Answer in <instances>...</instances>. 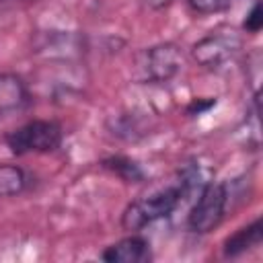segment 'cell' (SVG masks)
Returning <instances> with one entry per match:
<instances>
[{
    "label": "cell",
    "mask_w": 263,
    "mask_h": 263,
    "mask_svg": "<svg viewBox=\"0 0 263 263\" xmlns=\"http://www.w3.org/2000/svg\"><path fill=\"white\" fill-rule=\"evenodd\" d=\"M183 199H185V189L179 177H175V181H171L168 185L156 187L150 193L132 201L121 214V226L127 232H138L144 226L171 216Z\"/></svg>",
    "instance_id": "obj_1"
},
{
    "label": "cell",
    "mask_w": 263,
    "mask_h": 263,
    "mask_svg": "<svg viewBox=\"0 0 263 263\" xmlns=\"http://www.w3.org/2000/svg\"><path fill=\"white\" fill-rule=\"evenodd\" d=\"M183 66V51L177 43L164 41L140 49L134 55L132 80L136 84H164L173 80Z\"/></svg>",
    "instance_id": "obj_2"
},
{
    "label": "cell",
    "mask_w": 263,
    "mask_h": 263,
    "mask_svg": "<svg viewBox=\"0 0 263 263\" xmlns=\"http://www.w3.org/2000/svg\"><path fill=\"white\" fill-rule=\"evenodd\" d=\"M64 129L53 119H31L4 136L12 154H47L62 146Z\"/></svg>",
    "instance_id": "obj_3"
},
{
    "label": "cell",
    "mask_w": 263,
    "mask_h": 263,
    "mask_svg": "<svg viewBox=\"0 0 263 263\" xmlns=\"http://www.w3.org/2000/svg\"><path fill=\"white\" fill-rule=\"evenodd\" d=\"M228 208V187L224 183H203L187 214V228L195 234L212 232L224 218Z\"/></svg>",
    "instance_id": "obj_4"
},
{
    "label": "cell",
    "mask_w": 263,
    "mask_h": 263,
    "mask_svg": "<svg viewBox=\"0 0 263 263\" xmlns=\"http://www.w3.org/2000/svg\"><path fill=\"white\" fill-rule=\"evenodd\" d=\"M242 41L240 35L232 29H216L197 39L191 47V60L208 70H216L224 66L228 60L236 55Z\"/></svg>",
    "instance_id": "obj_5"
},
{
    "label": "cell",
    "mask_w": 263,
    "mask_h": 263,
    "mask_svg": "<svg viewBox=\"0 0 263 263\" xmlns=\"http://www.w3.org/2000/svg\"><path fill=\"white\" fill-rule=\"evenodd\" d=\"M35 51L49 60H74L84 51V39L68 31H47L35 39Z\"/></svg>",
    "instance_id": "obj_6"
},
{
    "label": "cell",
    "mask_w": 263,
    "mask_h": 263,
    "mask_svg": "<svg viewBox=\"0 0 263 263\" xmlns=\"http://www.w3.org/2000/svg\"><path fill=\"white\" fill-rule=\"evenodd\" d=\"M31 103V88L23 80V76L14 72H0V117L25 113Z\"/></svg>",
    "instance_id": "obj_7"
},
{
    "label": "cell",
    "mask_w": 263,
    "mask_h": 263,
    "mask_svg": "<svg viewBox=\"0 0 263 263\" xmlns=\"http://www.w3.org/2000/svg\"><path fill=\"white\" fill-rule=\"evenodd\" d=\"M101 259L107 263H148L152 259V251L144 236L132 232L129 236L109 245L101 253Z\"/></svg>",
    "instance_id": "obj_8"
},
{
    "label": "cell",
    "mask_w": 263,
    "mask_h": 263,
    "mask_svg": "<svg viewBox=\"0 0 263 263\" xmlns=\"http://www.w3.org/2000/svg\"><path fill=\"white\" fill-rule=\"evenodd\" d=\"M261 240H263V222H261V218H257L251 224L236 230L234 234H230L224 240L222 253H224L226 259H236V257L257 249L261 245Z\"/></svg>",
    "instance_id": "obj_9"
},
{
    "label": "cell",
    "mask_w": 263,
    "mask_h": 263,
    "mask_svg": "<svg viewBox=\"0 0 263 263\" xmlns=\"http://www.w3.org/2000/svg\"><path fill=\"white\" fill-rule=\"evenodd\" d=\"M107 129L121 138V140H138L142 136H146V121L142 119V115L138 113H121V115H113L107 119Z\"/></svg>",
    "instance_id": "obj_10"
},
{
    "label": "cell",
    "mask_w": 263,
    "mask_h": 263,
    "mask_svg": "<svg viewBox=\"0 0 263 263\" xmlns=\"http://www.w3.org/2000/svg\"><path fill=\"white\" fill-rule=\"evenodd\" d=\"M29 175L23 166L0 162V197H14L21 195L29 187Z\"/></svg>",
    "instance_id": "obj_11"
},
{
    "label": "cell",
    "mask_w": 263,
    "mask_h": 263,
    "mask_svg": "<svg viewBox=\"0 0 263 263\" xmlns=\"http://www.w3.org/2000/svg\"><path fill=\"white\" fill-rule=\"evenodd\" d=\"M101 166L107 168V171H111L113 175H117L125 183H142V181H146L144 168L134 158H129V156H121V154L107 156V158L101 160Z\"/></svg>",
    "instance_id": "obj_12"
},
{
    "label": "cell",
    "mask_w": 263,
    "mask_h": 263,
    "mask_svg": "<svg viewBox=\"0 0 263 263\" xmlns=\"http://www.w3.org/2000/svg\"><path fill=\"white\" fill-rule=\"evenodd\" d=\"M195 14H216L230 8V0H185Z\"/></svg>",
    "instance_id": "obj_13"
},
{
    "label": "cell",
    "mask_w": 263,
    "mask_h": 263,
    "mask_svg": "<svg viewBox=\"0 0 263 263\" xmlns=\"http://www.w3.org/2000/svg\"><path fill=\"white\" fill-rule=\"evenodd\" d=\"M263 27V12H261V4L255 2L251 6V10L245 14V21H242V29L249 31V33H259Z\"/></svg>",
    "instance_id": "obj_14"
},
{
    "label": "cell",
    "mask_w": 263,
    "mask_h": 263,
    "mask_svg": "<svg viewBox=\"0 0 263 263\" xmlns=\"http://www.w3.org/2000/svg\"><path fill=\"white\" fill-rule=\"evenodd\" d=\"M214 105H216V99H210V101H205V103L193 101V103L187 107V113H189V115H201L203 111H208V109L214 107Z\"/></svg>",
    "instance_id": "obj_15"
},
{
    "label": "cell",
    "mask_w": 263,
    "mask_h": 263,
    "mask_svg": "<svg viewBox=\"0 0 263 263\" xmlns=\"http://www.w3.org/2000/svg\"><path fill=\"white\" fill-rule=\"evenodd\" d=\"M173 2H175V0H142V4L148 6L150 10H164V8H168Z\"/></svg>",
    "instance_id": "obj_16"
},
{
    "label": "cell",
    "mask_w": 263,
    "mask_h": 263,
    "mask_svg": "<svg viewBox=\"0 0 263 263\" xmlns=\"http://www.w3.org/2000/svg\"><path fill=\"white\" fill-rule=\"evenodd\" d=\"M14 2H23V0H0V4H14Z\"/></svg>",
    "instance_id": "obj_17"
}]
</instances>
